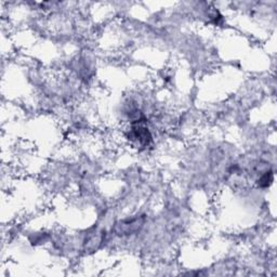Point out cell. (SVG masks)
<instances>
[{
    "instance_id": "cell-1",
    "label": "cell",
    "mask_w": 277,
    "mask_h": 277,
    "mask_svg": "<svg viewBox=\"0 0 277 277\" xmlns=\"http://www.w3.org/2000/svg\"><path fill=\"white\" fill-rule=\"evenodd\" d=\"M139 123L132 126V129H131L130 132V139L134 141V142H138L140 145L145 147V145H148L152 141V135H150L147 127L140 125Z\"/></svg>"
},
{
    "instance_id": "cell-2",
    "label": "cell",
    "mask_w": 277,
    "mask_h": 277,
    "mask_svg": "<svg viewBox=\"0 0 277 277\" xmlns=\"http://www.w3.org/2000/svg\"><path fill=\"white\" fill-rule=\"evenodd\" d=\"M142 225H143V220L139 216V218H133L130 220L123 221V222H120V225H118V228L120 229L122 233L126 235H131L133 234L134 232L139 231Z\"/></svg>"
},
{
    "instance_id": "cell-3",
    "label": "cell",
    "mask_w": 277,
    "mask_h": 277,
    "mask_svg": "<svg viewBox=\"0 0 277 277\" xmlns=\"http://www.w3.org/2000/svg\"><path fill=\"white\" fill-rule=\"evenodd\" d=\"M272 182H273V173H272V171H266L258 180V185L260 188H268Z\"/></svg>"
}]
</instances>
